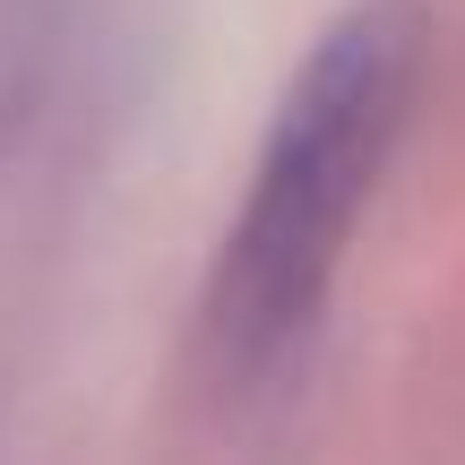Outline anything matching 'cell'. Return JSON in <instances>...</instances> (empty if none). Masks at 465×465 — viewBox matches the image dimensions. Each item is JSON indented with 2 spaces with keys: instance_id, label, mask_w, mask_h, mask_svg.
Instances as JSON below:
<instances>
[{
  "instance_id": "obj_1",
  "label": "cell",
  "mask_w": 465,
  "mask_h": 465,
  "mask_svg": "<svg viewBox=\"0 0 465 465\" xmlns=\"http://www.w3.org/2000/svg\"><path fill=\"white\" fill-rule=\"evenodd\" d=\"M422 69H431V0H345L293 61L250 199L207 284V336H216L224 380H259L319 319L414 130Z\"/></svg>"
}]
</instances>
